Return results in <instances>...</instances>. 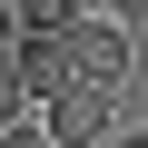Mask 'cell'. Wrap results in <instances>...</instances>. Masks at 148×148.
<instances>
[{
  "mask_svg": "<svg viewBox=\"0 0 148 148\" xmlns=\"http://www.w3.org/2000/svg\"><path fill=\"white\" fill-rule=\"evenodd\" d=\"M128 59H138V49H128V30H119V20H69V69H79L89 89H109V99H119Z\"/></svg>",
  "mask_w": 148,
  "mask_h": 148,
  "instance_id": "cell-1",
  "label": "cell"
},
{
  "mask_svg": "<svg viewBox=\"0 0 148 148\" xmlns=\"http://www.w3.org/2000/svg\"><path fill=\"white\" fill-rule=\"evenodd\" d=\"M109 109H119V99L79 79V89H59V99L40 109V128H49V148H89V138H109Z\"/></svg>",
  "mask_w": 148,
  "mask_h": 148,
  "instance_id": "cell-2",
  "label": "cell"
},
{
  "mask_svg": "<svg viewBox=\"0 0 148 148\" xmlns=\"http://www.w3.org/2000/svg\"><path fill=\"white\" fill-rule=\"evenodd\" d=\"M10 119H30V99H20V49L0 40V128H10Z\"/></svg>",
  "mask_w": 148,
  "mask_h": 148,
  "instance_id": "cell-3",
  "label": "cell"
},
{
  "mask_svg": "<svg viewBox=\"0 0 148 148\" xmlns=\"http://www.w3.org/2000/svg\"><path fill=\"white\" fill-rule=\"evenodd\" d=\"M0 148H49V128H40V119H10V128H0Z\"/></svg>",
  "mask_w": 148,
  "mask_h": 148,
  "instance_id": "cell-4",
  "label": "cell"
},
{
  "mask_svg": "<svg viewBox=\"0 0 148 148\" xmlns=\"http://www.w3.org/2000/svg\"><path fill=\"white\" fill-rule=\"evenodd\" d=\"M109 148H148V128H119V138H109Z\"/></svg>",
  "mask_w": 148,
  "mask_h": 148,
  "instance_id": "cell-5",
  "label": "cell"
},
{
  "mask_svg": "<svg viewBox=\"0 0 148 148\" xmlns=\"http://www.w3.org/2000/svg\"><path fill=\"white\" fill-rule=\"evenodd\" d=\"M0 40H10V0H0Z\"/></svg>",
  "mask_w": 148,
  "mask_h": 148,
  "instance_id": "cell-6",
  "label": "cell"
}]
</instances>
